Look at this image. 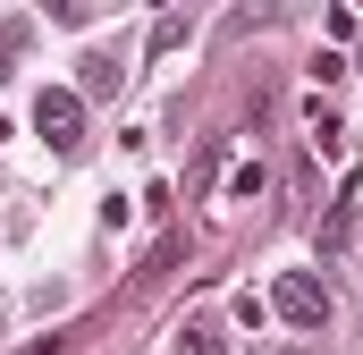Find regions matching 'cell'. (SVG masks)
<instances>
[{
    "label": "cell",
    "instance_id": "cell-1",
    "mask_svg": "<svg viewBox=\"0 0 363 355\" xmlns=\"http://www.w3.org/2000/svg\"><path fill=\"white\" fill-rule=\"evenodd\" d=\"M271 322H287V330H321V322H330V288H321L313 271H279V279H271Z\"/></svg>",
    "mask_w": 363,
    "mask_h": 355
},
{
    "label": "cell",
    "instance_id": "cell-2",
    "mask_svg": "<svg viewBox=\"0 0 363 355\" xmlns=\"http://www.w3.org/2000/svg\"><path fill=\"white\" fill-rule=\"evenodd\" d=\"M34 127H43V144H51V153H77V136H85V102H77L68 85L34 93Z\"/></svg>",
    "mask_w": 363,
    "mask_h": 355
},
{
    "label": "cell",
    "instance_id": "cell-3",
    "mask_svg": "<svg viewBox=\"0 0 363 355\" xmlns=\"http://www.w3.org/2000/svg\"><path fill=\"white\" fill-rule=\"evenodd\" d=\"M169 355H237V339H228V322L203 305V313H186L178 339H169Z\"/></svg>",
    "mask_w": 363,
    "mask_h": 355
},
{
    "label": "cell",
    "instance_id": "cell-4",
    "mask_svg": "<svg viewBox=\"0 0 363 355\" xmlns=\"http://www.w3.org/2000/svg\"><path fill=\"white\" fill-rule=\"evenodd\" d=\"M347 229H355V178L338 186V203H330V220H321V254H347Z\"/></svg>",
    "mask_w": 363,
    "mask_h": 355
},
{
    "label": "cell",
    "instance_id": "cell-5",
    "mask_svg": "<svg viewBox=\"0 0 363 355\" xmlns=\"http://www.w3.org/2000/svg\"><path fill=\"white\" fill-rule=\"evenodd\" d=\"M313 144H321V153H330V161H338V153H347V127H338V110H321V102H313Z\"/></svg>",
    "mask_w": 363,
    "mask_h": 355
},
{
    "label": "cell",
    "instance_id": "cell-6",
    "mask_svg": "<svg viewBox=\"0 0 363 355\" xmlns=\"http://www.w3.org/2000/svg\"><path fill=\"white\" fill-rule=\"evenodd\" d=\"M77 85H85V93H110V85H118V60H101V51L77 60Z\"/></svg>",
    "mask_w": 363,
    "mask_h": 355
},
{
    "label": "cell",
    "instance_id": "cell-7",
    "mask_svg": "<svg viewBox=\"0 0 363 355\" xmlns=\"http://www.w3.org/2000/svg\"><path fill=\"white\" fill-rule=\"evenodd\" d=\"M186 26H194L186 9H161V17H152V51H169V43H186Z\"/></svg>",
    "mask_w": 363,
    "mask_h": 355
},
{
    "label": "cell",
    "instance_id": "cell-8",
    "mask_svg": "<svg viewBox=\"0 0 363 355\" xmlns=\"http://www.w3.org/2000/svg\"><path fill=\"white\" fill-rule=\"evenodd\" d=\"M17 355H60V339H34V347H17Z\"/></svg>",
    "mask_w": 363,
    "mask_h": 355
},
{
    "label": "cell",
    "instance_id": "cell-9",
    "mask_svg": "<svg viewBox=\"0 0 363 355\" xmlns=\"http://www.w3.org/2000/svg\"><path fill=\"white\" fill-rule=\"evenodd\" d=\"M0 144H9V119H0Z\"/></svg>",
    "mask_w": 363,
    "mask_h": 355
}]
</instances>
